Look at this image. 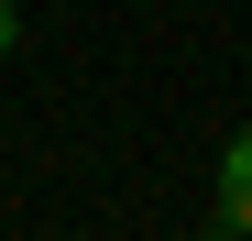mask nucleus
Segmentation results:
<instances>
[{"label": "nucleus", "instance_id": "nucleus-1", "mask_svg": "<svg viewBox=\"0 0 252 241\" xmlns=\"http://www.w3.org/2000/svg\"><path fill=\"white\" fill-rule=\"evenodd\" d=\"M220 230H252V132H230L220 153Z\"/></svg>", "mask_w": 252, "mask_h": 241}, {"label": "nucleus", "instance_id": "nucleus-2", "mask_svg": "<svg viewBox=\"0 0 252 241\" xmlns=\"http://www.w3.org/2000/svg\"><path fill=\"white\" fill-rule=\"evenodd\" d=\"M11 44H22V22H11V0H0V55H11Z\"/></svg>", "mask_w": 252, "mask_h": 241}]
</instances>
